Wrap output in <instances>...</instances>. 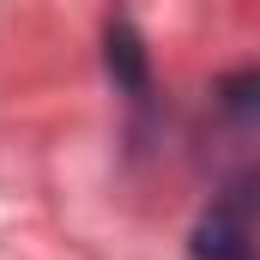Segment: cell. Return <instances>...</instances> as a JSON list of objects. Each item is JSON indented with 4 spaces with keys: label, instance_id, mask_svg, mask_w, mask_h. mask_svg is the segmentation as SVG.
Listing matches in <instances>:
<instances>
[{
    "label": "cell",
    "instance_id": "1",
    "mask_svg": "<svg viewBox=\"0 0 260 260\" xmlns=\"http://www.w3.org/2000/svg\"><path fill=\"white\" fill-rule=\"evenodd\" d=\"M200 254L206 260H248V224H242V200L212 212L200 224Z\"/></svg>",
    "mask_w": 260,
    "mask_h": 260
},
{
    "label": "cell",
    "instance_id": "2",
    "mask_svg": "<svg viewBox=\"0 0 260 260\" xmlns=\"http://www.w3.org/2000/svg\"><path fill=\"white\" fill-rule=\"evenodd\" d=\"M109 73H115V85L145 91V43L133 37L127 18H115V24H109Z\"/></svg>",
    "mask_w": 260,
    "mask_h": 260
}]
</instances>
